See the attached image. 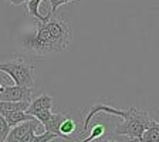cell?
<instances>
[{"instance_id": "cell-1", "label": "cell", "mask_w": 159, "mask_h": 142, "mask_svg": "<svg viewBox=\"0 0 159 142\" xmlns=\"http://www.w3.org/2000/svg\"><path fill=\"white\" fill-rule=\"evenodd\" d=\"M70 44V29L66 19L50 17L48 21L37 20V30L23 39V47L34 56L64 51Z\"/></svg>"}, {"instance_id": "cell-17", "label": "cell", "mask_w": 159, "mask_h": 142, "mask_svg": "<svg viewBox=\"0 0 159 142\" xmlns=\"http://www.w3.org/2000/svg\"><path fill=\"white\" fill-rule=\"evenodd\" d=\"M37 129H39V126H33V128L30 129L29 132H27L26 135H24L23 138H21V141H20V142H33L34 135H36V134H34V132H36Z\"/></svg>"}, {"instance_id": "cell-10", "label": "cell", "mask_w": 159, "mask_h": 142, "mask_svg": "<svg viewBox=\"0 0 159 142\" xmlns=\"http://www.w3.org/2000/svg\"><path fill=\"white\" fill-rule=\"evenodd\" d=\"M64 118H66V114H53V117L44 124L46 131L47 132L57 134V135L60 136V125H61Z\"/></svg>"}, {"instance_id": "cell-6", "label": "cell", "mask_w": 159, "mask_h": 142, "mask_svg": "<svg viewBox=\"0 0 159 142\" xmlns=\"http://www.w3.org/2000/svg\"><path fill=\"white\" fill-rule=\"evenodd\" d=\"M51 108H53V98L48 95H40L31 101V104H30L26 112L30 114V115H36L40 111H46V109H51Z\"/></svg>"}, {"instance_id": "cell-14", "label": "cell", "mask_w": 159, "mask_h": 142, "mask_svg": "<svg viewBox=\"0 0 159 142\" xmlns=\"http://www.w3.org/2000/svg\"><path fill=\"white\" fill-rule=\"evenodd\" d=\"M73 2H77V0H50V6H51V9H50V13L47 14V16L53 17L60 6L67 4V3H73Z\"/></svg>"}, {"instance_id": "cell-15", "label": "cell", "mask_w": 159, "mask_h": 142, "mask_svg": "<svg viewBox=\"0 0 159 142\" xmlns=\"http://www.w3.org/2000/svg\"><path fill=\"white\" fill-rule=\"evenodd\" d=\"M57 138H60L57 134H53V132H44V134H41V135H34V139H33V142H51V141H54V139H57Z\"/></svg>"}, {"instance_id": "cell-13", "label": "cell", "mask_w": 159, "mask_h": 142, "mask_svg": "<svg viewBox=\"0 0 159 142\" xmlns=\"http://www.w3.org/2000/svg\"><path fill=\"white\" fill-rule=\"evenodd\" d=\"M10 129H11V126L9 125V122L6 121V118L0 114V142L6 141L7 135L10 134Z\"/></svg>"}, {"instance_id": "cell-4", "label": "cell", "mask_w": 159, "mask_h": 142, "mask_svg": "<svg viewBox=\"0 0 159 142\" xmlns=\"http://www.w3.org/2000/svg\"><path fill=\"white\" fill-rule=\"evenodd\" d=\"M31 91L33 88L29 87H21V85H6L4 91L0 93V101H11V103H31Z\"/></svg>"}, {"instance_id": "cell-19", "label": "cell", "mask_w": 159, "mask_h": 142, "mask_svg": "<svg viewBox=\"0 0 159 142\" xmlns=\"http://www.w3.org/2000/svg\"><path fill=\"white\" fill-rule=\"evenodd\" d=\"M4 87H6V85H3V84H0V93H3V91H4Z\"/></svg>"}, {"instance_id": "cell-9", "label": "cell", "mask_w": 159, "mask_h": 142, "mask_svg": "<svg viewBox=\"0 0 159 142\" xmlns=\"http://www.w3.org/2000/svg\"><path fill=\"white\" fill-rule=\"evenodd\" d=\"M141 142H159V122L151 121V125L145 129L143 135L139 139Z\"/></svg>"}, {"instance_id": "cell-3", "label": "cell", "mask_w": 159, "mask_h": 142, "mask_svg": "<svg viewBox=\"0 0 159 142\" xmlns=\"http://www.w3.org/2000/svg\"><path fill=\"white\" fill-rule=\"evenodd\" d=\"M151 121L152 119L149 118L146 111H139L135 108L131 118L124 119L122 122L116 125L115 134L116 135H125L129 139H141L145 129L151 125Z\"/></svg>"}, {"instance_id": "cell-7", "label": "cell", "mask_w": 159, "mask_h": 142, "mask_svg": "<svg viewBox=\"0 0 159 142\" xmlns=\"http://www.w3.org/2000/svg\"><path fill=\"white\" fill-rule=\"evenodd\" d=\"M2 115L6 118V121L9 122V125L11 128L21 122H26V121H34V119H37L34 115H30L26 111H6Z\"/></svg>"}, {"instance_id": "cell-16", "label": "cell", "mask_w": 159, "mask_h": 142, "mask_svg": "<svg viewBox=\"0 0 159 142\" xmlns=\"http://www.w3.org/2000/svg\"><path fill=\"white\" fill-rule=\"evenodd\" d=\"M34 117H36L40 122L44 125V124H46L47 121H48V119L53 117V112H51V109H46V111H40V112H37Z\"/></svg>"}, {"instance_id": "cell-12", "label": "cell", "mask_w": 159, "mask_h": 142, "mask_svg": "<svg viewBox=\"0 0 159 142\" xmlns=\"http://www.w3.org/2000/svg\"><path fill=\"white\" fill-rule=\"evenodd\" d=\"M104 134H105V125H101V124H95L91 129V134H89L88 138L83 139V141H78V142H93L98 138H102Z\"/></svg>"}, {"instance_id": "cell-2", "label": "cell", "mask_w": 159, "mask_h": 142, "mask_svg": "<svg viewBox=\"0 0 159 142\" xmlns=\"http://www.w3.org/2000/svg\"><path fill=\"white\" fill-rule=\"evenodd\" d=\"M0 71L9 74L16 85L21 87H34V71L31 64L24 61L23 58H16L7 63H0Z\"/></svg>"}, {"instance_id": "cell-5", "label": "cell", "mask_w": 159, "mask_h": 142, "mask_svg": "<svg viewBox=\"0 0 159 142\" xmlns=\"http://www.w3.org/2000/svg\"><path fill=\"white\" fill-rule=\"evenodd\" d=\"M43 125V124L40 122L39 119H34V121H26V122H21L19 125L13 126V128L10 129V134L7 135L6 138V142H20L21 138L29 132L30 129L33 128V126H39Z\"/></svg>"}, {"instance_id": "cell-11", "label": "cell", "mask_w": 159, "mask_h": 142, "mask_svg": "<svg viewBox=\"0 0 159 142\" xmlns=\"http://www.w3.org/2000/svg\"><path fill=\"white\" fill-rule=\"evenodd\" d=\"M43 0H27V11H29L30 16L36 17V20L40 21H48L50 16H41L39 11V6Z\"/></svg>"}, {"instance_id": "cell-8", "label": "cell", "mask_w": 159, "mask_h": 142, "mask_svg": "<svg viewBox=\"0 0 159 142\" xmlns=\"http://www.w3.org/2000/svg\"><path fill=\"white\" fill-rule=\"evenodd\" d=\"M77 129V122L73 118H70L68 115H66V118L63 119V122L60 125V138H73V134L75 132Z\"/></svg>"}, {"instance_id": "cell-18", "label": "cell", "mask_w": 159, "mask_h": 142, "mask_svg": "<svg viewBox=\"0 0 159 142\" xmlns=\"http://www.w3.org/2000/svg\"><path fill=\"white\" fill-rule=\"evenodd\" d=\"M11 4L14 6H20V4H27V0H9Z\"/></svg>"}, {"instance_id": "cell-20", "label": "cell", "mask_w": 159, "mask_h": 142, "mask_svg": "<svg viewBox=\"0 0 159 142\" xmlns=\"http://www.w3.org/2000/svg\"><path fill=\"white\" fill-rule=\"evenodd\" d=\"M105 142H115V141H105Z\"/></svg>"}]
</instances>
